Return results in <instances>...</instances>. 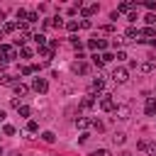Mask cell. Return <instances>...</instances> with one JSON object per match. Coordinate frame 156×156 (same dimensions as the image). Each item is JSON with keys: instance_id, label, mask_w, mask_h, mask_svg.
<instances>
[{"instance_id": "cell-20", "label": "cell", "mask_w": 156, "mask_h": 156, "mask_svg": "<svg viewBox=\"0 0 156 156\" xmlns=\"http://www.w3.org/2000/svg\"><path fill=\"white\" fill-rule=\"evenodd\" d=\"M17 112H20L22 117H29V115H32V110H29L27 105H20V107H17Z\"/></svg>"}, {"instance_id": "cell-13", "label": "cell", "mask_w": 156, "mask_h": 156, "mask_svg": "<svg viewBox=\"0 0 156 156\" xmlns=\"http://www.w3.org/2000/svg\"><path fill=\"white\" fill-rule=\"evenodd\" d=\"M73 71H76V73H88V63H85V61H76V63H73Z\"/></svg>"}, {"instance_id": "cell-27", "label": "cell", "mask_w": 156, "mask_h": 156, "mask_svg": "<svg viewBox=\"0 0 156 156\" xmlns=\"http://www.w3.org/2000/svg\"><path fill=\"white\" fill-rule=\"evenodd\" d=\"M41 139H44L46 144H51V141H54V132H44V134H41Z\"/></svg>"}, {"instance_id": "cell-21", "label": "cell", "mask_w": 156, "mask_h": 156, "mask_svg": "<svg viewBox=\"0 0 156 156\" xmlns=\"http://www.w3.org/2000/svg\"><path fill=\"white\" fill-rule=\"evenodd\" d=\"M90 127H93V129H98V132H102V129H105V124H102L100 119H90Z\"/></svg>"}, {"instance_id": "cell-23", "label": "cell", "mask_w": 156, "mask_h": 156, "mask_svg": "<svg viewBox=\"0 0 156 156\" xmlns=\"http://www.w3.org/2000/svg\"><path fill=\"white\" fill-rule=\"evenodd\" d=\"M139 71H141V73H151L154 66H151V63H139Z\"/></svg>"}, {"instance_id": "cell-7", "label": "cell", "mask_w": 156, "mask_h": 156, "mask_svg": "<svg viewBox=\"0 0 156 156\" xmlns=\"http://www.w3.org/2000/svg\"><path fill=\"white\" fill-rule=\"evenodd\" d=\"M144 112L151 117V115H156V98H146V105H144Z\"/></svg>"}, {"instance_id": "cell-24", "label": "cell", "mask_w": 156, "mask_h": 156, "mask_svg": "<svg viewBox=\"0 0 156 156\" xmlns=\"http://www.w3.org/2000/svg\"><path fill=\"white\" fill-rule=\"evenodd\" d=\"M27 15H29V12H27L24 7H20V10H17V20H24V22H27Z\"/></svg>"}, {"instance_id": "cell-39", "label": "cell", "mask_w": 156, "mask_h": 156, "mask_svg": "<svg viewBox=\"0 0 156 156\" xmlns=\"http://www.w3.org/2000/svg\"><path fill=\"white\" fill-rule=\"evenodd\" d=\"M32 71H34V66H24V68H22V73H24V76H29Z\"/></svg>"}, {"instance_id": "cell-42", "label": "cell", "mask_w": 156, "mask_h": 156, "mask_svg": "<svg viewBox=\"0 0 156 156\" xmlns=\"http://www.w3.org/2000/svg\"><path fill=\"white\" fill-rule=\"evenodd\" d=\"M0 156H2V149H0Z\"/></svg>"}, {"instance_id": "cell-28", "label": "cell", "mask_w": 156, "mask_h": 156, "mask_svg": "<svg viewBox=\"0 0 156 156\" xmlns=\"http://www.w3.org/2000/svg\"><path fill=\"white\" fill-rule=\"evenodd\" d=\"M0 83H2V85H10V83H12V76L2 73V76H0Z\"/></svg>"}, {"instance_id": "cell-40", "label": "cell", "mask_w": 156, "mask_h": 156, "mask_svg": "<svg viewBox=\"0 0 156 156\" xmlns=\"http://www.w3.org/2000/svg\"><path fill=\"white\" fill-rule=\"evenodd\" d=\"M2 119H5V112H2V110H0V122H2Z\"/></svg>"}, {"instance_id": "cell-4", "label": "cell", "mask_w": 156, "mask_h": 156, "mask_svg": "<svg viewBox=\"0 0 156 156\" xmlns=\"http://www.w3.org/2000/svg\"><path fill=\"white\" fill-rule=\"evenodd\" d=\"M115 117L117 119H129L132 117V107L129 105H117L115 107Z\"/></svg>"}, {"instance_id": "cell-12", "label": "cell", "mask_w": 156, "mask_h": 156, "mask_svg": "<svg viewBox=\"0 0 156 156\" xmlns=\"http://www.w3.org/2000/svg\"><path fill=\"white\" fill-rule=\"evenodd\" d=\"M124 141H127V134H124V132H115V134H112V144H117V146H122Z\"/></svg>"}, {"instance_id": "cell-16", "label": "cell", "mask_w": 156, "mask_h": 156, "mask_svg": "<svg viewBox=\"0 0 156 156\" xmlns=\"http://www.w3.org/2000/svg\"><path fill=\"white\" fill-rule=\"evenodd\" d=\"M95 12H98V5H85V7H83V15H85V17H90V15H95Z\"/></svg>"}, {"instance_id": "cell-3", "label": "cell", "mask_w": 156, "mask_h": 156, "mask_svg": "<svg viewBox=\"0 0 156 156\" xmlns=\"http://www.w3.org/2000/svg\"><path fill=\"white\" fill-rule=\"evenodd\" d=\"M115 100H112V95H100V110H105V112H115Z\"/></svg>"}, {"instance_id": "cell-30", "label": "cell", "mask_w": 156, "mask_h": 156, "mask_svg": "<svg viewBox=\"0 0 156 156\" xmlns=\"http://www.w3.org/2000/svg\"><path fill=\"white\" fill-rule=\"evenodd\" d=\"M146 154H149V156H156V144H151V141H149V146H146Z\"/></svg>"}, {"instance_id": "cell-5", "label": "cell", "mask_w": 156, "mask_h": 156, "mask_svg": "<svg viewBox=\"0 0 156 156\" xmlns=\"http://www.w3.org/2000/svg\"><path fill=\"white\" fill-rule=\"evenodd\" d=\"M139 41H154V37H156V29L154 27H146V29H139Z\"/></svg>"}, {"instance_id": "cell-29", "label": "cell", "mask_w": 156, "mask_h": 156, "mask_svg": "<svg viewBox=\"0 0 156 156\" xmlns=\"http://www.w3.org/2000/svg\"><path fill=\"white\" fill-rule=\"evenodd\" d=\"M37 20H39L37 12H29V15H27V24H32V22H37Z\"/></svg>"}, {"instance_id": "cell-36", "label": "cell", "mask_w": 156, "mask_h": 156, "mask_svg": "<svg viewBox=\"0 0 156 156\" xmlns=\"http://www.w3.org/2000/svg\"><path fill=\"white\" fill-rule=\"evenodd\" d=\"M144 7H146V10H156V2H154V0H146Z\"/></svg>"}, {"instance_id": "cell-34", "label": "cell", "mask_w": 156, "mask_h": 156, "mask_svg": "<svg viewBox=\"0 0 156 156\" xmlns=\"http://www.w3.org/2000/svg\"><path fill=\"white\" fill-rule=\"evenodd\" d=\"M2 132L10 136V134H15V127H12V124H5V127H2Z\"/></svg>"}, {"instance_id": "cell-1", "label": "cell", "mask_w": 156, "mask_h": 156, "mask_svg": "<svg viewBox=\"0 0 156 156\" xmlns=\"http://www.w3.org/2000/svg\"><path fill=\"white\" fill-rule=\"evenodd\" d=\"M110 78H112L117 85H124V83L129 80V68H124V66H117V68H112Z\"/></svg>"}, {"instance_id": "cell-43", "label": "cell", "mask_w": 156, "mask_h": 156, "mask_svg": "<svg viewBox=\"0 0 156 156\" xmlns=\"http://www.w3.org/2000/svg\"><path fill=\"white\" fill-rule=\"evenodd\" d=\"M0 39H2V32H0Z\"/></svg>"}, {"instance_id": "cell-35", "label": "cell", "mask_w": 156, "mask_h": 156, "mask_svg": "<svg viewBox=\"0 0 156 156\" xmlns=\"http://www.w3.org/2000/svg\"><path fill=\"white\" fill-rule=\"evenodd\" d=\"M146 146H149V141H146V139H141V141L136 144V149H139V151H146Z\"/></svg>"}, {"instance_id": "cell-41", "label": "cell", "mask_w": 156, "mask_h": 156, "mask_svg": "<svg viewBox=\"0 0 156 156\" xmlns=\"http://www.w3.org/2000/svg\"><path fill=\"white\" fill-rule=\"evenodd\" d=\"M119 156H132V154H129V151H122V154H119Z\"/></svg>"}, {"instance_id": "cell-15", "label": "cell", "mask_w": 156, "mask_h": 156, "mask_svg": "<svg viewBox=\"0 0 156 156\" xmlns=\"http://www.w3.org/2000/svg\"><path fill=\"white\" fill-rule=\"evenodd\" d=\"M76 127H78V129H88V127H90V119H88V117H78V119H76Z\"/></svg>"}, {"instance_id": "cell-32", "label": "cell", "mask_w": 156, "mask_h": 156, "mask_svg": "<svg viewBox=\"0 0 156 156\" xmlns=\"http://www.w3.org/2000/svg\"><path fill=\"white\" fill-rule=\"evenodd\" d=\"M144 22H146V24H156V15H146Z\"/></svg>"}, {"instance_id": "cell-18", "label": "cell", "mask_w": 156, "mask_h": 156, "mask_svg": "<svg viewBox=\"0 0 156 156\" xmlns=\"http://www.w3.org/2000/svg\"><path fill=\"white\" fill-rule=\"evenodd\" d=\"M32 54H34V51H32L29 46H22V49H20V56H22V58H32Z\"/></svg>"}, {"instance_id": "cell-14", "label": "cell", "mask_w": 156, "mask_h": 156, "mask_svg": "<svg viewBox=\"0 0 156 156\" xmlns=\"http://www.w3.org/2000/svg\"><path fill=\"white\" fill-rule=\"evenodd\" d=\"M27 93H29V88L24 83H15V95H27Z\"/></svg>"}, {"instance_id": "cell-22", "label": "cell", "mask_w": 156, "mask_h": 156, "mask_svg": "<svg viewBox=\"0 0 156 156\" xmlns=\"http://www.w3.org/2000/svg\"><path fill=\"white\" fill-rule=\"evenodd\" d=\"M37 129H39V124H37L34 119H29V122H27V132H29V134H34Z\"/></svg>"}, {"instance_id": "cell-2", "label": "cell", "mask_w": 156, "mask_h": 156, "mask_svg": "<svg viewBox=\"0 0 156 156\" xmlns=\"http://www.w3.org/2000/svg\"><path fill=\"white\" fill-rule=\"evenodd\" d=\"M12 58H17L15 46H10V44H0V61L7 63V61H12Z\"/></svg>"}, {"instance_id": "cell-17", "label": "cell", "mask_w": 156, "mask_h": 156, "mask_svg": "<svg viewBox=\"0 0 156 156\" xmlns=\"http://www.w3.org/2000/svg\"><path fill=\"white\" fill-rule=\"evenodd\" d=\"M39 54H41L44 58H51V56H54V46H44V49H39Z\"/></svg>"}, {"instance_id": "cell-8", "label": "cell", "mask_w": 156, "mask_h": 156, "mask_svg": "<svg viewBox=\"0 0 156 156\" xmlns=\"http://www.w3.org/2000/svg\"><path fill=\"white\" fill-rule=\"evenodd\" d=\"M102 88H105V78H100V76H98V78H93V83H90V90H93V93H100Z\"/></svg>"}, {"instance_id": "cell-19", "label": "cell", "mask_w": 156, "mask_h": 156, "mask_svg": "<svg viewBox=\"0 0 156 156\" xmlns=\"http://www.w3.org/2000/svg\"><path fill=\"white\" fill-rule=\"evenodd\" d=\"M32 39H34V41H37V44H39V46L44 49V44H46V37H44V34H34Z\"/></svg>"}, {"instance_id": "cell-31", "label": "cell", "mask_w": 156, "mask_h": 156, "mask_svg": "<svg viewBox=\"0 0 156 156\" xmlns=\"http://www.w3.org/2000/svg\"><path fill=\"white\" fill-rule=\"evenodd\" d=\"M93 156H112V154H110V149H98Z\"/></svg>"}, {"instance_id": "cell-26", "label": "cell", "mask_w": 156, "mask_h": 156, "mask_svg": "<svg viewBox=\"0 0 156 156\" xmlns=\"http://www.w3.org/2000/svg\"><path fill=\"white\" fill-rule=\"evenodd\" d=\"M93 63H95V66L100 68V66H102L105 61H102V56H100V54H93Z\"/></svg>"}, {"instance_id": "cell-38", "label": "cell", "mask_w": 156, "mask_h": 156, "mask_svg": "<svg viewBox=\"0 0 156 156\" xmlns=\"http://www.w3.org/2000/svg\"><path fill=\"white\" fill-rule=\"evenodd\" d=\"M51 24H54V27H61L63 22H61V17H54V20H51Z\"/></svg>"}, {"instance_id": "cell-9", "label": "cell", "mask_w": 156, "mask_h": 156, "mask_svg": "<svg viewBox=\"0 0 156 156\" xmlns=\"http://www.w3.org/2000/svg\"><path fill=\"white\" fill-rule=\"evenodd\" d=\"M93 107H95V98L93 95H85L80 100V110H93Z\"/></svg>"}, {"instance_id": "cell-10", "label": "cell", "mask_w": 156, "mask_h": 156, "mask_svg": "<svg viewBox=\"0 0 156 156\" xmlns=\"http://www.w3.org/2000/svg\"><path fill=\"white\" fill-rule=\"evenodd\" d=\"M88 46H90V49H95V51H100V49H105V46H107V41H105V39H90V41H88Z\"/></svg>"}, {"instance_id": "cell-37", "label": "cell", "mask_w": 156, "mask_h": 156, "mask_svg": "<svg viewBox=\"0 0 156 156\" xmlns=\"http://www.w3.org/2000/svg\"><path fill=\"white\" fill-rule=\"evenodd\" d=\"M71 44H73V46H76V49H80V46H83V44H80V41H78V37H71Z\"/></svg>"}, {"instance_id": "cell-33", "label": "cell", "mask_w": 156, "mask_h": 156, "mask_svg": "<svg viewBox=\"0 0 156 156\" xmlns=\"http://www.w3.org/2000/svg\"><path fill=\"white\" fill-rule=\"evenodd\" d=\"M15 29H17L15 22H5V32H15Z\"/></svg>"}, {"instance_id": "cell-25", "label": "cell", "mask_w": 156, "mask_h": 156, "mask_svg": "<svg viewBox=\"0 0 156 156\" xmlns=\"http://www.w3.org/2000/svg\"><path fill=\"white\" fill-rule=\"evenodd\" d=\"M66 29H68V32H76V29H78V22H76V20L66 22Z\"/></svg>"}, {"instance_id": "cell-11", "label": "cell", "mask_w": 156, "mask_h": 156, "mask_svg": "<svg viewBox=\"0 0 156 156\" xmlns=\"http://www.w3.org/2000/svg\"><path fill=\"white\" fill-rule=\"evenodd\" d=\"M119 12H129V15H132V12H134V2H119V5H117V15H119Z\"/></svg>"}, {"instance_id": "cell-6", "label": "cell", "mask_w": 156, "mask_h": 156, "mask_svg": "<svg viewBox=\"0 0 156 156\" xmlns=\"http://www.w3.org/2000/svg\"><path fill=\"white\" fill-rule=\"evenodd\" d=\"M32 88H34L37 93H46V90H49V83H46L44 78H34V83H32Z\"/></svg>"}]
</instances>
